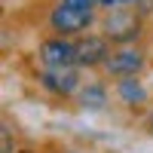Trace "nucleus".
<instances>
[{"mask_svg": "<svg viewBox=\"0 0 153 153\" xmlns=\"http://www.w3.org/2000/svg\"><path fill=\"white\" fill-rule=\"evenodd\" d=\"M98 31L107 37L113 46H123V43H138V40H147L153 25H150V9L147 3H138V6H110V9H101V19H98Z\"/></svg>", "mask_w": 153, "mask_h": 153, "instance_id": "f257e3e1", "label": "nucleus"}, {"mask_svg": "<svg viewBox=\"0 0 153 153\" xmlns=\"http://www.w3.org/2000/svg\"><path fill=\"white\" fill-rule=\"evenodd\" d=\"M101 9H86V6H74L65 0H52L46 3V16H43V28L46 34H61V37H80L98 28Z\"/></svg>", "mask_w": 153, "mask_h": 153, "instance_id": "f03ea898", "label": "nucleus"}, {"mask_svg": "<svg viewBox=\"0 0 153 153\" xmlns=\"http://www.w3.org/2000/svg\"><path fill=\"white\" fill-rule=\"evenodd\" d=\"M153 65V49H150V37L147 40H138V43H123V46H113L110 58L101 65V76L107 80H123V76H144V71Z\"/></svg>", "mask_w": 153, "mask_h": 153, "instance_id": "7ed1b4c3", "label": "nucleus"}, {"mask_svg": "<svg viewBox=\"0 0 153 153\" xmlns=\"http://www.w3.org/2000/svg\"><path fill=\"white\" fill-rule=\"evenodd\" d=\"M86 74L89 71H83V68H40L34 83L46 98L58 101V104H68V101H74L76 89L83 86Z\"/></svg>", "mask_w": 153, "mask_h": 153, "instance_id": "20e7f679", "label": "nucleus"}, {"mask_svg": "<svg viewBox=\"0 0 153 153\" xmlns=\"http://www.w3.org/2000/svg\"><path fill=\"white\" fill-rule=\"evenodd\" d=\"M37 65L40 68H80L76 65V40L61 34H46L37 43Z\"/></svg>", "mask_w": 153, "mask_h": 153, "instance_id": "39448f33", "label": "nucleus"}, {"mask_svg": "<svg viewBox=\"0 0 153 153\" xmlns=\"http://www.w3.org/2000/svg\"><path fill=\"white\" fill-rule=\"evenodd\" d=\"M113 101L123 104L132 113H150V101H153V86H147L141 76H123L113 80Z\"/></svg>", "mask_w": 153, "mask_h": 153, "instance_id": "423d86ee", "label": "nucleus"}, {"mask_svg": "<svg viewBox=\"0 0 153 153\" xmlns=\"http://www.w3.org/2000/svg\"><path fill=\"white\" fill-rule=\"evenodd\" d=\"M74 40H76V65H80L83 71H89V74L101 71V65H104V61L110 58V52H113V43L98 28L89 31V34L74 37Z\"/></svg>", "mask_w": 153, "mask_h": 153, "instance_id": "0eeeda50", "label": "nucleus"}, {"mask_svg": "<svg viewBox=\"0 0 153 153\" xmlns=\"http://www.w3.org/2000/svg\"><path fill=\"white\" fill-rule=\"evenodd\" d=\"M110 98H113V86L107 76H101L98 71H92L89 80H83V86L76 89V95L71 104L76 110H104L110 107Z\"/></svg>", "mask_w": 153, "mask_h": 153, "instance_id": "6e6552de", "label": "nucleus"}, {"mask_svg": "<svg viewBox=\"0 0 153 153\" xmlns=\"http://www.w3.org/2000/svg\"><path fill=\"white\" fill-rule=\"evenodd\" d=\"M138 3H150V0H101V9H110V6H138Z\"/></svg>", "mask_w": 153, "mask_h": 153, "instance_id": "1a4fd4ad", "label": "nucleus"}, {"mask_svg": "<svg viewBox=\"0 0 153 153\" xmlns=\"http://www.w3.org/2000/svg\"><path fill=\"white\" fill-rule=\"evenodd\" d=\"M147 9H150V25H153V0H150V3H147Z\"/></svg>", "mask_w": 153, "mask_h": 153, "instance_id": "9d476101", "label": "nucleus"}, {"mask_svg": "<svg viewBox=\"0 0 153 153\" xmlns=\"http://www.w3.org/2000/svg\"><path fill=\"white\" fill-rule=\"evenodd\" d=\"M150 129H153V110H150Z\"/></svg>", "mask_w": 153, "mask_h": 153, "instance_id": "9b49d317", "label": "nucleus"}, {"mask_svg": "<svg viewBox=\"0 0 153 153\" xmlns=\"http://www.w3.org/2000/svg\"><path fill=\"white\" fill-rule=\"evenodd\" d=\"M43 3H52V0H43Z\"/></svg>", "mask_w": 153, "mask_h": 153, "instance_id": "f8f14e48", "label": "nucleus"}]
</instances>
